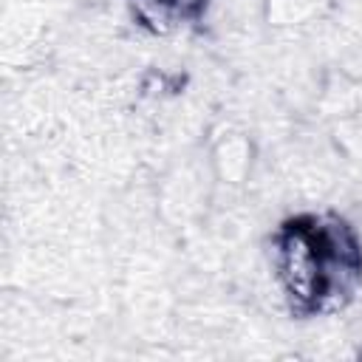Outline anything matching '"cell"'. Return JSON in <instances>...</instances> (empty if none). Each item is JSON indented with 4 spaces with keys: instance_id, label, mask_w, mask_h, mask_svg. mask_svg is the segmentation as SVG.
<instances>
[{
    "instance_id": "6da1fadb",
    "label": "cell",
    "mask_w": 362,
    "mask_h": 362,
    "mask_svg": "<svg viewBox=\"0 0 362 362\" xmlns=\"http://www.w3.org/2000/svg\"><path fill=\"white\" fill-rule=\"evenodd\" d=\"M272 257L286 305L294 317L345 308L362 286V240L334 212H300L272 235Z\"/></svg>"
},
{
    "instance_id": "7a4b0ae2",
    "label": "cell",
    "mask_w": 362,
    "mask_h": 362,
    "mask_svg": "<svg viewBox=\"0 0 362 362\" xmlns=\"http://www.w3.org/2000/svg\"><path fill=\"white\" fill-rule=\"evenodd\" d=\"M209 0H130V11L153 34H170L198 23Z\"/></svg>"
}]
</instances>
